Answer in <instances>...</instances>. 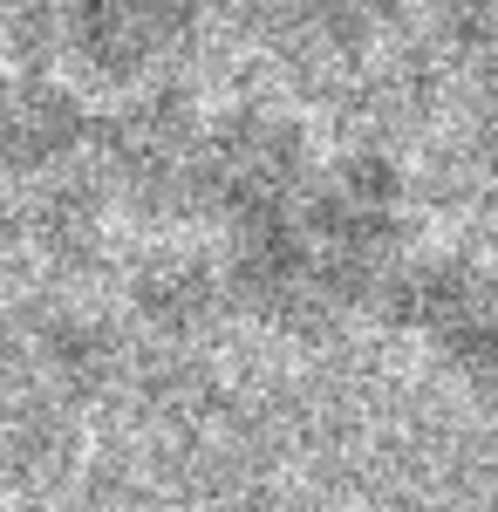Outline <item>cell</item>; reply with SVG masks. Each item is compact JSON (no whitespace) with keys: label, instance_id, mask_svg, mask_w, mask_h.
<instances>
[{"label":"cell","instance_id":"cell-1","mask_svg":"<svg viewBox=\"0 0 498 512\" xmlns=\"http://www.w3.org/2000/svg\"><path fill=\"white\" fill-rule=\"evenodd\" d=\"M185 0H76V28L89 55H110L116 69H137L178 35Z\"/></svg>","mask_w":498,"mask_h":512},{"label":"cell","instance_id":"cell-2","mask_svg":"<svg viewBox=\"0 0 498 512\" xmlns=\"http://www.w3.org/2000/svg\"><path fill=\"white\" fill-rule=\"evenodd\" d=\"M362 7H369V0H280L287 21H301V28H328V35H342Z\"/></svg>","mask_w":498,"mask_h":512}]
</instances>
